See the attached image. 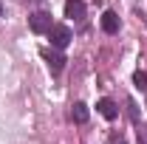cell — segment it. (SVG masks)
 Instances as JSON below:
<instances>
[{
	"label": "cell",
	"instance_id": "cell-1",
	"mask_svg": "<svg viewBox=\"0 0 147 144\" xmlns=\"http://www.w3.org/2000/svg\"><path fill=\"white\" fill-rule=\"evenodd\" d=\"M48 37H51V45H54L57 51H62L71 42V28L68 26H51L48 28Z\"/></svg>",
	"mask_w": 147,
	"mask_h": 144
},
{
	"label": "cell",
	"instance_id": "cell-2",
	"mask_svg": "<svg viewBox=\"0 0 147 144\" xmlns=\"http://www.w3.org/2000/svg\"><path fill=\"white\" fill-rule=\"evenodd\" d=\"M28 26H31L34 34H45L54 23H51V14H48V11H34V14L28 17Z\"/></svg>",
	"mask_w": 147,
	"mask_h": 144
},
{
	"label": "cell",
	"instance_id": "cell-3",
	"mask_svg": "<svg viewBox=\"0 0 147 144\" xmlns=\"http://www.w3.org/2000/svg\"><path fill=\"white\" fill-rule=\"evenodd\" d=\"M65 17L85 20V3L82 0H65Z\"/></svg>",
	"mask_w": 147,
	"mask_h": 144
},
{
	"label": "cell",
	"instance_id": "cell-4",
	"mask_svg": "<svg viewBox=\"0 0 147 144\" xmlns=\"http://www.w3.org/2000/svg\"><path fill=\"white\" fill-rule=\"evenodd\" d=\"M96 110H99V116H105L108 122H113V119L119 116V110H116V102H110V99H99V102H96Z\"/></svg>",
	"mask_w": 147,
	"mask_h": 144
},
{
	"label": "cell",
	"instance_id": "cell-5",
	"mask_svg": "<svg viewBox=\"0 0 147 144\" xmlns=\"http://www.w3.org/2000/svg\"><path fill=\"white\" fill-rule=\"evenodd\" d=\"M102 31H105V34H116V31H119V17H116V11H105V14H102Z\"/></svg>",
	"mask_w": 147,
	"mask_h": 144
},
{
	"label": "cell",
	"instance_id": "cell-6",
	"mask_svg": "<svg viewBox=\"0 0 147 144\" xmlns=\"http://www.w3.org/2000/svg\"><path fill=\"white\" fill-rule=\"evenodd\" d=\"M42 57H45V62H48L51 73H59L62 68H65V57H62V54H51V51H42Z\"/></svg>",
	"mask_w": 147,
	"mask_h": 144
},
{
	"label": "cell",
	"instance_id": "cell-7",
	"mask_svg": "<svg viewBox=\"0 0 147 144\" xmlns=\"http://www.w3.org/2000/svg\"><path fill=\"white\" fill-rule=\"evenodd\" d=\"M88 116H91V113H88V105H82V102H76V105L71 108V119L76 122V124H85Z\"/></svg>",
	"mask_w": 147,
	"mask_h": 144
},
{
	"label": "cell",
	"instance_id": "cell-8",
	"mask_svg": "<svg viewBox=\"0 0 147 144\" xmlns=\"http://www.w3.org/2000/svg\"><path fill=\"white\" fill-rule=\"evenodd\" d=\"M133 82H136V88H147V73L136 71V73H133Z\"/></svg>",
	"mask_w": 147,
	"mask_h": 144
},
{
	"label": "cell",
	"instance_id": "cell-9",
	"mask_svg": "<svg viewBox=\"0 0 147 144\" xmlns=\"http://www.w3.org/2000/svg\"><path fill=\"white\" fill-rule=\"evenodd\" d=\"M23 3H42V0H23Z\"/></svg>",
	"mask_w": 147,
	"mask_h": 144
},
{
	"label": "cell",
	"instance_id": "cell-10",
	"mask_svg": "<svg viewBox=\"0 0 147 144\" xmlns=\"http://www.w3.org/2000/svg\"><path fill=\"white\" fill-rule=\"evenodd\" d=\"M0 17H3V3H0Z\"/></svg>",
	"mask_w": 147,
	"mask_h": 144
}]
</instances>
